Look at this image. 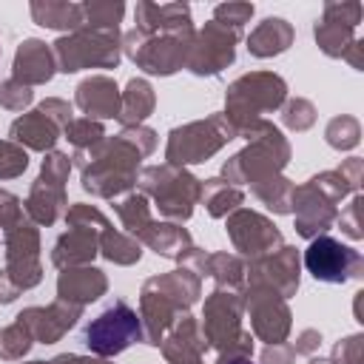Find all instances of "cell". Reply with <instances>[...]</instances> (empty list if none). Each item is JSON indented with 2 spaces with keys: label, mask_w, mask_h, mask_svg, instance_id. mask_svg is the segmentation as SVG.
Listing matches in <instances>:
<instances>
[{
  "label": "cell",
  "mask_w": 364,
  "mask_h": 364,
  "mask_svg": "<svg viewBox=\"0 0 364 364\" xmlns=\"http://www.w3.org/2000/svg\"><path fill=\"white\" fill-rule=\"evenodd\" d=\"M364 176V159L350 156L333 171H321L310 176L304 185L293 191V216H296V233L304 239H316L327 233L338 216V202L344 196L358 193Z\"/></svg>",
  "instance_id": "obj_1"
},
{
  "label": "cell",
  "mask_w": 364,
  "mask_h": 364,
  "mask_svg": "<svg viewBox=\"0 0 364 364\" xmlns=\"http://www.w3.org/2000/svg\"><path fill=\"white\" fill-rule=\"evenodd\" d=\"M202 296V279L188 267H176L171 273L151 276L139 290V318H142V341L148 347H159L165 333L185 316Z\"/></svg>",
  "instance_id": "obj_2"
},
{
  "label": "cell",
  "mask_w": 364,
  "mask_h": 364,
  "mask_svg": "<svg viewBox=\"0 0 364 364\" xmlns=\"http://www.w3.org/2000/svg\"><path fill=\"white\" fill-rule=\"evenodd\" d=\"M142 154L125 142L119 134L100 139L88 151H74L71 165L80 168V185L85 193L100 199H119L125 196L139 176Z\"/></svg>",
  "instance_id": "obj_3"
},
{
  "label": "cell",
  "mask_w": 364,
  "mask_h": 364,
  "mask_svg": "<svg viewBox=\"0 0 364 364\" xmlns=\"http://www.w3.org/2000/svg\"><path fill=\"white\" fill-rule=\"evenodd\" d=\"M242 318H245V301L239 290L216 287L205 299L199 330L208 347L216 350V364H230L253 355V336L242 327Z\"/></svg>",
  "instance_id": "obj_4"
},
{
  "label": "cell",
  "mask_w": 364,
  "mask_h": 364,
  "mask_svg": "<svg viewBox=\"0 0 364 364\" xmlns=\"http://www.w3.org/2000/svg\"><path fill=\"white\" fill-rule=\"evenodd\" d=\"M245 139L247 145L222 165V179L228 185H256L270 176H279L287 168L293 151L287 136L273 122H256Z\"/></svg>",
  "instance_id": "obj_5"
},
{
  "label": "cell",
  "mask_w": 364,
  "mask_h": 364,
  "mask_svg": "<svg viewBox=\"0 0 364 364\" xmlns=\"http://www.w3.org/2000/svg\"><path fill=\"white\" fill-rule=\"evenodd\" d=\"M287 100V82L284 77L273 71H250L233 80L225 91V119L233 125L236 136H247L256 122L264 119V114H273Z\"/></svg>",
  "instance_id": "obj_6"
},
{
  "label": "cell",
  "mask_w": 364,
  "mask_h": 364,
  "mask_svg": "<svg viewBox=\"0 0 364 364\" xmlns=\"http://www.w3.org/2000/svg\"><path fill=\"white\" fill-rule=\"evenodd\" d=\"M136 185L148 199H154L159 216L179 225L193 216V205H199V193H202V179H196L188 168L171 162L139 168Z\"/></svg>",
  "instance_id": "obj_7"
},
{
  "label": "cell",
  "mask_w": 364,
  "mask_h": 364,
  "mask_svg": "<svg viewBox=\"0 0 364 364\" xmlns=\"http://www.w3.org/2000/svg\"><path fill=\"white\" fill-rule=\"evenodd\" d=\"M6 264L0 270V304H11L23 290H31L43 279L40 264V230L26 216L23 222L3 230Z\"/></svg>",
  "instance_id": "obj_8"
},
{
  "label": "cell",
  "mask_w": 364,
  "mask_h": 364,
  "mask_svg": "<svg viewBox=\"0 0 364 364\" xmlns=\"http://www.w3.org/2000/svg\"><path fill=\"white\" fill-rule=\"evenodd\" d=\"M51 54L63 74L82 68H117L122 60V34L119 28L82 26L71 34H60L51 43Z\"/></svg>",
  "instance_id": "obj_9"
},
{
  "label": "cell",
  "mask_w": 364,
  "mask_h": 364,
  "mask_svg": "<svg viewBox=\"0 0 364 364\" xmlns=\"http://www.w3.org/2000/svg\"><path fill=\"white\" fill-rule=\"evenodd\" d=\"M193 28L182 31H139L131 28L122 34L125 57L154 77H171L188 63V51L193 43Z\"/></svg>",
  "instance_id": "obj_10"
},
{
  "label": "cell",
  "mask_w": 364,
  "mask_h": 364,
  "mask_svg": "<svg viewBox=\"0 0 364 364\" xmlns=\"http://www.w3.org/2000/svg\"><path fill=\"white\" fill-rule=\"evenodd\" d=\"M230 139H236L233 125L225 119V114H210L196 122H185L168 131L165 142V162L188 168L208 162L216 151H222Z\"/></svg>",
  "instance_id": "obj_11"
},
{
  "label": "cell",
  "mask_w": 364,
  "mask_h": 364,
  "mask_svg": "<svg viewBox=\"0 0 364 364\" xmlns=\"http://www.w3.org/2000/svg\"><path fill=\"white\" fill-rule=\"evenodd\" d=\"M71 173V156L63 151H48L37 179L31 182L28 199L23 202L28 219L37 228H51L60 216L68 210V196H65V182Z\"/></svg>",
  "instance_id": "obj_12"
},
{
  "label": "cell",
  "mask_w": 364,
  "mask_h": 364,
  "mask_svg": "<svg viewBox=\"0 0 364 364\" xmlns=\"http://www.w3.org/2000/svg\"><path fill=\"white\" fill-rule=\"evenodd\" d=\"M136 341H142V318L125 299H114L82 330V344L100 358H114Z\"/></svg>",
  "instance_id": "obj_13"
},
{
  "label": "cell",
  "mask_w": 364,
  "mask_h": 364,
  "mask_svg": "<svg viewBox=\"0 0 364 364\" xmlns=\"http://www.w3.org/2000/svg\"><path fill=\"white\" fill-rule=\"evenodd\" d=\"M301 264L307 267V273L316 282L324 284H344L350 279H361L364 276V259L355 247L321 233L316 239H310V245L304 247Z\"/></svg>",
  "instance_id": "obj_14"
},
{
  "label": "cell",
  "mask_w": 364,
  "mask_h": 364,
  "mask_svg": "<svg viewBox=\"0 0 364 364\" xmlns=\"http://www.w3.org/2000/svg\"><path fill=\"white\" fill-rule=\"evenodd\" d=\"M245 313L250 318V336L267 344H282L290 336L293 313L287 307V299H282L270 287H245L242 290Z\"/></svg>",
  "instance_id": "obj_15"
},
{
  "label": "cell",
  "mask_w": 364,
  "mask_h": 364,
  "mask_svg": "<svg viewBox=\"0 0 364 364\" xmlns=\"http://www.w3.org/2000/svg\"><path fill=\"white\" fill-rule=\"evenodd\" d=\"M242 40L239 31H230L219 23H205L191 43L185 68L196 77H219L236 60V43Z\"/></svg>",
  "instance_id": "obj_16"
},
{
  "label": "cell",
  "mask_w": 364,
  "mask_h": 364,
  "mask_svg": "<svg viewBox=\"0 0 364 364\" xmlns=\"http://www.w3.org/2000/svg\"><path fill=\"white\" fill-rule=\"evenodd\" d=\"M245 282L250 287H270L282 299L296 296L301 282V259L293 245H282L264 256L247 259L245 264Z\"/></svg>",
  "instance_id": "obj_17"
},
{
  "label": "cell",
  "mask_w": 364,
  "mask_h": 364,
  "mask_svg": "<svg viewBox=\"0 0 364 364\" xmlns=\"http://www.w3.org/2000/svg\"><path fill=\"white\" fill-rule=\"evenodd\" d=\"M364 17V6L358 0H333L324 3L321 17L313 26V37L316 46L327 54V57H344L347 48L358 40L355 28Z\"/></svg>",
  "instance_id": "obj_18"
},
{
  "label": "cell",
  "mask_w": 364,
  "mask_h": 364,
  "mask_svg": "<svg viewBox=\"0 0 364 364\" xmlns=\"http://www.w3.org/2000/svg\"><path fill=\"white\" fill-rule=\"evenodd\" d=\"M225 230L233 242V250H239V256H245V259L264 256L284 245L282 230L267 216H262L250 208H239L230 216H225Z\"/></svg>",
  "instance_id": "obj_19"
},
{
  "label": "cell",
  "mask_w": 364,
  "mask_h": 364,
  "mask_svg": "<svg viewBox=\"0 0 364 364\" xmlns=\"http://www.w3.org/2000/svg\"><path fill=\"white\" fill-rule=\"evenodd\" d=\"M17 318L28 327V333H31L34 341H40V344H57L82 318V307L54 299L46 307H26V310H20Z\"/></svg>",
  "instance_id": "obj_20"
},
{
  "label": "cell",
  "mask_w": 364,
  "mask_h": 364,
  "mask_svg": "<svg viewBox=\"0 0 364 364\" xmlns=\"http://www.w3.org/2000/svg\"><path fill=\"white\" fill-rule=\"evenodd\" d=\"M119 102L122 91L108 74H91L80 80L74 88V105L88 117V119H117L119 117Z\"/></svg>",
  "instance_id": "obj_21"
},
{
  "label": "cell",
  "mask_w": 364,
  "mask_h": 364,
  "mask_svg": "<svg viewBox=\"0 0 364 364\" xmlns=\"http://www.w3.org/2000/svg\"><path fill=\"white\" fill-rule=\"evenodd\" d=\"M102 230L105 228H97V225H68V230L60 233L54 247H51V264L60 270L91 264V259L100 253V233Z\"/></svg>",
  "instance_id": "obj_22"
},
{
  "label": "cell",
  "mask_w": 364,
  "mask_h": 364,
  "mask_svg": "<svg viewBox=\"0 0 364 364\" xmlns=\"http://www.w3.org/2000/svg\"><path fill=\"white\" fill-rule=\"evenodd\" d=\"M54 71H57V63H54V54H51L48 43H43L37 37H28L17 46L14 63H11V80L34 88V85L51 82Z\"/></svg>",
  "instance_id": "obj_23"
},
{
  "label": "cell",
  "mask_w": 364,
  "mask_h": 364,
  "mask_svg": "<svg viewBox=\"0 0 364 364\" xmlns=\"http://www.w3.org/2000/svg\"><path fill=\"white\" fill-rule=\"evenodd\" d=\"M63 131L65 128L54 117H48L43 108H34L28 114H20L9 125V139L17 142L26 151H43V154H48V151H54V145L63 136Z\"/></svg>",
  "instance_id": "obj_24"
},
{
  "label": "cell",
  "mask_w": 364,
  "mask_h": 364,
  "mask_svg": "<svg viewBox=\"0 0 364 364\" xmlns=\"http://www.w3.org/2000/svg\"><path fill=\"white\" fill-rule=\"evenodd\" d=\"M162 355L168 364H202V355L208 350V341L199 330V321L185 313L176 318V324L162 338Z\"/></svg>",
  "instance_id": "obj_25"
},
{
  "label": "cell",
  "mask_w": 364,
  "mask_h": 364,
  "mask_svg": "<svg viewBox=\"0 0 364 364\" xmlns=\"http://www.w3.org/2000/svg\"><path fill=\"white\" fill-rule=\"evenodd\" d=\"M105 290H108L105 273L100 267H91V264L65 267L57 276V299L68 301V304H77V307H85V304L97 301L100 296H105Z\"/></svg>",
  "instance_id": "obj_26"
},
{
  "label": "cell",
  "mask_w": 364,
  "mask_h": 364,
  "mask_svg": "<svg viewBox=\"0 0 364 364\" xmlns=\"http://www.w3.org/2000/svg\"><path fill=\"white\" fill-rule=\"evenodd\" d=\"M296 40V28L284 17H264L250 34H247V51L256 60L279 57L284 54Z\"/></svg>",
  "instance_id": "obj_27"
},
{
  "label": "cell",
  "mask_w": 364,
  "mask_h": 364,
  "mask_svg": "<svg viewBox=\"0 0 364 364\" xmlns=\"http://www.w3.org/2000/svg\"><path fill=\"white\" fill-rule=\"evenodd\" d=\"M139 31H182L193 28L188 3H136L134 9Z\"/></svg>",
  "instance_id": "obj_28"
},
{
  "label": "cell",
  "mask_w": 364,
  "mask_h": 364,
  "mask_svg": "<svg viewBox=\"0 0 364 364\" xmlns=\"http://www.w3.org/2000/svg\"><path fill=\"white\" fill-rule=\"evenodd\" d=\"M139 245L151 247L156 256H165V259H182V253L193 245L191 242V233L179 225V222H151L139 236H136Z\"/></svg>",
  "instance_id": "obj_29"
},
{
  "label": "cell",
  "mask_w": 364,
  "mask_h": 364,
  "mask_svg": "<svg viewBox=\"0 0 364 364\" xmlns=\"http://www.w3.org/2000/svg\"><path fill=\"white\" fill-rule=\"evenodd\" d=\"M28 11L37 26L54 28V31H77L85 26L82 3H65V0H31Z\"/></svg>",
  "instance_id": "obj_30"
},
{
  "label": "cell",
  "mask_w": 364,
  "mask_h": 364,
  "mask_svg": "<svg viewBox=\"0 0 364 364\" xmlns=\"http://www.w3.org/2000/svg\"><path fill=\"white\" fill-rule=\"evenodd\" d=\"M156 108V94H154V85L142 77H134L128 80L125 91H122V102H119V125L122 128H131V125H142Z\"/></svg>",
  "instance_id": "obj_31"
},
{
  "label": "cell",
  "mask_w": 364,
  "mask_h": 364,
  "mask_svg": "<svg viewBox=\"0 0 364 364\" xmlns=\"http://www.w3.org/2000/svg\"><path fill=\"white\" fill-rule=\"evenodd\" d=\"M199 202L205 205V210H208L213 219H225V216H230L233 210L242 208L245 191L236 188V185H228L222 176H213V179H205V182H202Z\"/></svg>",
  "instance_id": "obj_32"
},
{
  "label": "cell",
  "mask_w": 364,
  "mask_h": 364,
  "mask_svg": "<svg viewBox=\"0 0 364 364\" xmlns=\"http://www.w3.org/2000/svg\"><path fill=\"white\" fill-rule=\"evenodd\" d=\"M114 210H117V216H119L125 233L134 236V239L154 222V216H151V202H148V196H145L142 191H128L125 196L114 199Z\"/></svg>",
  "instance_id": "obj_33"
},
{
  "label": "cell",
  "mask_w": 364,
  "mask_h": 364,
  "mask_svg": "<svg viewBox=\"0 0 364 364\" xmlns=\"http://www.w3.org/2000/svg\"><path fill=\"white\" fill-rule=\"evenodd\" d=\"M293 191H296V185H293L284 173L250 185V193H253L267 210H273L276 216H287V213L293 210Z\"/></svg>",
  "instance_id": "obj_34"
},
{
  "label": "cell",
  "mask_w": 364,
  "mask_h": 364,
  "mask_svg": "<svg viewBox=\"0 0 364 364\" xmlns=\"http://www.w3.org/2000/svg\"><path fill=\"white\" fill-rule=\"evenodd\" d=\"M100 256L108 259V262H114V264L128 267V264H136L142 259V245L134 236H128L125 230L105 228L100 233Z\"/></svg>",
  "instance_id": "obj_35"
},
{
  "label": "cell",
  "mask_w": 364,
  "mask_h": 364,
  "mask_svg": "<svg viewBox=\"0 0 364 364\" xmlns=\"http://www.w3.org/2000/svg\"><path fill=\"white\" fill-rule=\"evenodd\" d=\"M208 276L216 282V287L242 293V287H245V262L236 253H228V250L208 253Z\"/></svg>",
  "instance_id": "obj_36"
},
{
  "label": "cell",
  "mask_w": 364,
  "mask_h": 364,
  "mask_svg": "<svg viewBox=\"0 0 364 364\" xmlns=\"http://www.w3.org/2000/svg\"><path fill=\"white\" fill-rule=\"evenodd\" d=\"M324 139L336 151H353L361 142V122L355 117H350V114H338V117H333L327 122Z\"/></svg>",
  "instance_id": "obj_37"
},
{
  "label": "cell",
  "mask_w": 364,
  "mask_h": 364,
  "mask_svg": "<svg viewBox=\"0 0 364 364\" xmlns=\"http://www.w3.org/2000/svg\"><path fill=\"white\" fill-rule=\"evenodd\" d=\"M31 344H34V338H31L28 327L20 318H14L11 324H6L0 330V361H20L31 350Z\"/></svg>",
  "instance_id": "obj_38"
},
{
  "label": "cell",
  "mask_w": 364,
  "mask_h": 364,
  "mask_svg": "<svg viewBox=\"0 0 364 364\" xmlns=\"http://www.w3.org/2000/svg\"><path fill=\"white\" fill-rule=\"evenodd\" d=\"M82 11H85V26L119 28L122 14H125V3H119V0H88V3H82Z\"/></svg>",
  "instance_id": "obj_39"
},
{
  "label": "cell",
  "mask_w": 364,
  "mask_h": 364,
  "mask_svg": "<svg viewBox=\"0 0 364 364\" xmlns=\"http://www.w3.org/2000/svg\"><path fill=\"white\" fill-rule=\"evenodd\" d=\"M63 136L74 145V151H88V148H94L100 139H105V128H102V122H97V119L74 117V119L65 125Z\"/></svg>",
  "instance_id": "obj_40"
},
{
  "label": "cell",
  "mask_w": 364,
  "mask_h": 364,
  "mask_svg": "<svg viewBox=\"0 0 364 364\" xmlns=\"http://www.w3.org/2000/svg\"><path fill=\"white\" fill-rule=\"evenodd\" d=\"M282 122H284V128H290L296 134L299 131H307V128L316 125V105L310 100H304V97L284 100V105H282Z\"/></svg>",
  "instance_id": "obj_41"
},
{
  "label": "cell",
  "mask_w": 364,
  "mask_h": 364,
  "mask_svg": "<svg viewBox=\"0 0 364 364\" xmlns=\"http://www.w3.org/2000/svg\"><path fill=\"white\" fill-rule=\"evenodd\" d=\"M28 168V151L11 139H0V179H17Z\"/></svg>",
  "instance_id": "obj_42"
},
{
  "label": "cell",
  "mask_w": 364,
  "mask_h": 364,
  "mask_svg": "<svg viewBox=\"0 0 364 364\" xmlns=\"http://www.w3.org/2000/svg\"><path fill=\"white\" fill-rule=\"evenodd\" d=\"M253 11H256L253 3H219L213 9V23L242 34V28H245V23H250Z\"/></svg>",
  "instance_id": "obj_43"
},
{
  "label": "cell",
  "mask_w": 364,
  "mask_h": 364,
  "mask_svg": "<svg viewBox=\"0 0 364 364\" xmlns=\"http://www.w3.org/2000/svg\"><path fill=\"white\" fill-rule=\"evenodd\" d=\"M330 364H364V336L353 333L333 344Z\"/></svg>",
  "instance_id": "obj_44"
},
{
  "label": "cell",
  "mask_w": 364,
  "mask_h": 364,
  "mask_svg": "<svg viewBox=\"0 0 364 364\" xmlns=\"http://www.w3.org/2000/svg\"><path fill=\"white\" fill-rule=\"evenodd\" d=\"M361 205H364V196L361 193H353V199L347 202V208L336 216V225L341 228L344 236H350L353 242L364 239V225H361Z\"/></svg>",
  "instance_id": "obj_45"
},
{
  "label": "cell",
  "mask_w": 364,
  "mask_h": 364,
  "mask_svg": "<svg viewBox=\"0 0 364 364\" xmlns=\"http://www.w3.org/2000/svg\"><path fill=\"white\" fill-rule=\"evenodd\" d=\"M31 102H34V91L28 85H23V82H17L11 77L0 82V108H6V111H23Z\"/></svg>",
  "instance_id": "obj_46"
},
{
  "label": "cell",
  "mask_w": 364,
  "mask_h": 364,
  "mask_svg": "<svg viewBox=\"0 0 364 364\" xmlns=\"http://www.w3.org/2000/svg\"><path fill=\"white\" fill-rule=\"evenodd\" d=\"M119 136L125 142H131L142 156H151L156 151V131L148 128V125H131V128H122Z\"/></svg>",
  "instance_id": "obj_47"
},
{
  "label": "cell",
  "mask_w": 364,
  "mask_h": 364,
  "mask_svg": "<svg viewBox=\"0 0 364 364\" xmlns=\"http://www.w3.org/2000/svg\"><path fill=\"white\" fill-rule=\"evenodd\" d=\"M26 216H28V213H26L20 196H14L11 191H3V188H0V228L9 230L11 225L23 222Z\"/></svg>",
  "instance_id": "obj_48"
},
{
  "label": "cell",
  "mask_w": 364,
  "mask_h": 364,
  "mask_svg": "<svg viewBox=\"0 0 364 364\" xmlns=\"http://www.w3.org/2000/svg\"><path fill=\"white\" fill-rule=\"evenodd\" d=\"M290 347H293L296 355H316V350L321 347V333L316 327H304Z\"/></svg>",
  "instance_id": "obj_49"
},
{
  "label": "cell",
  "mask_w": 364,
  "mask_h": 364,
  "mask_svg": "<svg viewBox=\"0 0 364 364\" xmlns=\"http://www.w3.org/2000/svg\"><path fill=\"white\" fill-rule=\"evenodd\" d=\"M259 361H262V364H293V361H296V353H293V347H290L287 341H282V344H267V347L262 350Z\"/></svg>",
  "instance_id": "obj_50"
},
{
  "label": "cell",
  "mask_w": 364,
  "mask_h": 364,
  "mask_svg": "<svg viewBox=\"0 0 364 364\" xmlns=\"http://www.w3.org/2000/svg\"><path fill=\"white\" fill-rule=\"evenodd\" d=\"M54 364H114L111 358H100V355H77V353H63L57 358H51Z\"/></svg>",
  "instance_id": "obj_51"
},
{
  "label": "cell",
  "mask_w": 364,
  "mask_h": 364,
  "mask_svg": "<svg viewBox=\"0 0 364 364\" xmlns=\"http://www.w3.org/2000/svg\"><path fill=\"white\" fill-rule=\"evenodd\" d=\"M341 60H347V63H350V68L364 71V43H361V40H355V43L347 48V54H344Z\"/></svg>",
  "instance_id": "obj_52"
},
{
  "label": "cell",
  "mask_w": 364,
  "mask_h": 364,
  "mask_svg": "<svg viewBox=\"0 0 364 364\" xmlns=\"http://www.w3.org/2000/svg\"><path fill=\"white\" fill-rule=\"evenodd\" d=\"M307 364H330V358H318V355H310Z\"/></svg>",
  "instance_id": "obj_53"
},
{
  "label": "cell",
  "mask_w": 364,
  "mask_h": 364,
  "mask_svg": "<svg viewBox=\"0 0 364 364\" xmlns=\"http://www.w3.org/2000/svg\"><path fill=\"white\" fill-rule=\"evenodd\" d=\"M230 364H253L250 358H239V361H230Z\"/></svg>",
  "instance_id": "obj_54"
},
{
  "label": "cell",
  "mask_w": 364,
  "mask_h": 364,
  "mask_svg": "<svg viewBox=\"0 0 364 364\" xmlns=\"http://www.w3.org/2000/svg\"><path fill=\"white\" fill-rule=\"evenodd\" d=\"M28 364H51V361H28Z\"/></svg>",
  "instance_id": "obj_55"
},
{
  "label": "cell",
  "mask_w": 364,
  "mask_h": 364,
  "mask_svg": "<svg viewBox=\"0 0 364 364\" xmlns=\"http://www.w3.org/2000/svg\"><path fill=\"white\" fill-rule=\"evenodd\" d=\"M0 54H3V48H0Z\"/></svg>",
  "instance_id": "obj_56"
}]
</instances>
